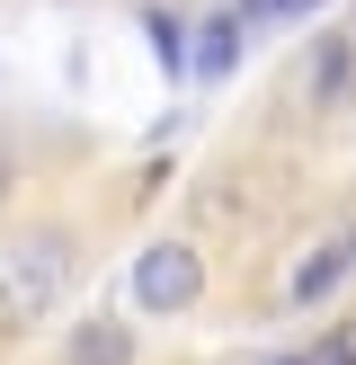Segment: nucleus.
Instances as JSON below:
<instances>
[{
	"mask_svg": "<svg viewBox=\"0 0 356 365\" xmlns=\"http://www.w3.org/2000/svg\"><path fill=\"white\" fill-rule=\"evenodd\" d=\"M205 303V259H196V241H142L134 259V312L152 321H178Z\"/></svg>",
	"mask_w": 356,
	"mask_h": 365,
	"instance_id": "f257e3e1",
	"label": "nucleus"
},
{
	"mask_svg": "<svg viewBox=\"0 0 356 365\" xmlns=\"http://www.w3.org/2000/svg\"><path fill=\"white\" fill-rule=\"evenodd\" d=\"M63 267H71V250H63V241L27 250V259L0 277V330H36V321H45V312H53V294H63Z\"/></svg>",
	"mask_w": 356,
	"mask_h": 365,
	"instance_id": "f03ea898",
	"label": "nucleus"
},
{
	"mask_svg": "<svg viewBox=\"0 0 356 365\" xmlns=\"http://www.w3.org/2000/svg\"><path fill=\"white\" fill-rule=\"evenodd\" d=\"M231 63H241V18H231V9L187 18V81L223 89V81H231Z\"/></svg>",
	"mask_w": 356,
	"mask_h": 365,
	"instance_id": "7ed1b4c3",
	"label": "nucleus"
},
{
	"mask_svg": "<svg viewBox=\"0 0 356 365\" xmlns=\"http://www.w3.org/2000/svg\"><path fill=\"white\" fill-rule=\"evenodd\" d=\"M347 277H356V241H320V250H303V267H294V285H285V303H294V312H312V303H330Z\"/></svg>",
	"mask_w": 356,
	"mask_h": 365,
	"instance_id": "20e7f679",
	"label": "nucleus"
},
{
	"mask_svg": "<svg viewBox=\"0 0 356 365\" xmlns=\"http://www.w3.org/2000/svg\"><path fill=\"white\" fill-rule=\"evenodd\" d=\"M63 365H134V321H116V312H89L80 330L63 339Z\"/></svg>",
	"mask_w": 356,
	"mask_h": 365,
	"instance_id": "39448f33",
	"label": "nucleus"
},
{
	"mask_svg": "<svg viewBox=\"0 0 356 365\" xmlns=\"http://www.w3.org/2000/svg\"><path fill=\"white\" fill-rule=\"evenodd\" d=\"M303 81H312V98H320V107H347V98H356V45H347L338 27H320L312 71H303Z\"/></svg>",
	"mask_w": 356,
	"mask_h": 365,
	"instance_id": "423d86ee",
	"label": "nucleus"
},
{
	"mask_svg": "<svg viewBox=\"0 0 356 365\" xmlns=\"http://www.w3.org/2000/svg\"><path fill=\"white\" fill-rule=\"evenodd\" d=\"M142 45H152V63L169 71V81H187V18H178V9L152 0V9H142Z\"/></svg>",
	"mask_w": 356,
	"mask_h": 365,
	"instance_id": "0eeeda50",
	"label": "nucleus"
},
{
	"mask_svg": "<svg viewBox=\"0 0 356 365\" xmlns=\"http://www.w3.org/2000/svg\"><path fill=\"white\" fill-rule=\"evenodd\" d=\"M231 18H241V36H258V27H285L294 0H231Z\"/></svg>",
	"mask_w": 356,
	"mask_h": 365,
	"instance_id": "6e6552de",
	"label": "nucleus"
},
{
	"mask_svg": "<svg viewBox=\"0 0 356 365\" xmlns=\"http://www.w3.org/2000/svg\"><path fill=\"white\" fill-rule=\"evenodd\" d=\"M312 365H356V330H330V339L312 348Z\"/></svg>",
	"mask_w": 356,
	"mask_h": 365,
	"instance_id": "1a4fd4ad",
	"label": "nucleus"
},
{
	"mask_svg": "<svg viewBox=\"0 0 356 365\" xmlns=\"http://www.w3.org/2000/svg\"><path fill=\"white\" fill-rule=\"evenodd\" d=\"M267 365H312V348H294V356H267Z\"/></svg>",
	"mask_w": 356,
	"mask_h": 365,
	"instance_id": "9d476101",
	"label": "nucleus"
}]
</instances>
